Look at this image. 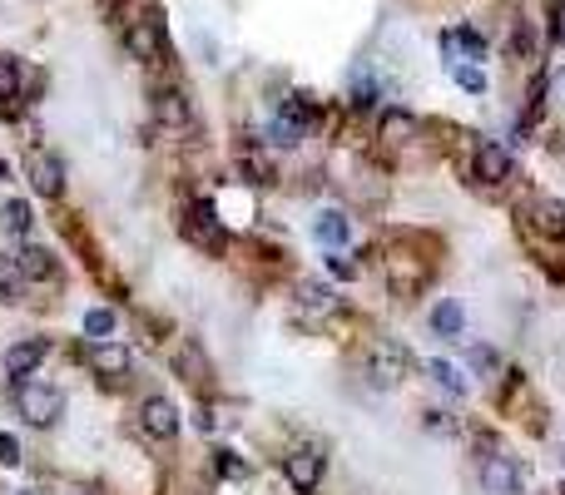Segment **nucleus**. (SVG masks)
Here are the masks:
<instances>
[{
  "mask_svg": "<svg viewBox=\"0 0 565 495\" xmlns=\"http://www.w3.org/2000/svg\"><path fill=\"white\" fill-rule=\"evenodd\" d=\"M15 406H20V416L30 421V426H55L60 412H65V396L55 392V386H45V382H20L15 386Z\"/></svg>",
  "mask_w": 565,
  "mask_h": 495,
  "instance_id": "nucleus-1",
  "label": "nucleus"
},
{
  "mask_svg": "<svg viewBox=\"0 0 565 495\" xmlns=\"http://www.w3.org/2000/svg\"><path fill=\"white\" fill-rule=\"evenodd\" d=\"M164 50H169V40H164V15L159 10H144V20L129 25V55L144 60V65H159Z\"/></svg>",
  "mask_w": 565,
  "mask_h": 495,
  "instance_id": "nucleus-2",
  "label": "nucleus"
},
{
  "mask_svg": "<svg viewBox=\"0 0 565 495\" xmlns=\"http://www.w3.org/2000/svg\"><path fill=\"white\" fill-rule=\"evenodd\" d=\"M25 178H30V188H35L40 198L65 194V164H60L50 149H30L25 154Z\"/></svg>",
  "mask_w": 565,
  "mask_h": 495,
  "instance_id": "nucleus-3",
  "label": "nucleus"
},
{
  "mask_svg": "<svg viewBox=\"0 0 565 495\" xmlns=\"http://www.w3.org/2000/svg\"><path fill=\"white\" fill-rule=\"evenodd\" d=\"M322 451L318 446H302V451H292L288 461H282V476H288V486L298 490V495H312L318 490V481H322Z\"/></svg>",
  "mask_w": 565,
  "mask_h": 495,
  "instance_id": "nucleus-4",
  "label": "nucleus"
},
{
  "mask_svg": "<svg viewBox=\"0 0 565 495\" xmlns=\"http://www.w3.org/2000/svg\"><path fill=\"white\" fill-rule=\"evenodd\" d=\"M481 486H486L491 495H521L526 471H521L516 456H486L481 461Z\"/></svg>",
  "mask_w": 565,
  "mask_h": 495,
  "instance_id": "nucleus-5",
  "label": "nucleus"
},
{
  "mask_svg": "<svg viewBox=\"0 0 565 495\" xmlns=\"http://www.w3.org/2000/svg\"><path fill=\"white\" fill-rule=\"evenodd\" d=\"M139 426L149 431L154 441H174V436H179V406H174L169 396H144Z\"/></svg>",
  "mask_w": 565,
  "mask_h": 495,
  "instance_id": "nucleus-6",
  "label": "nucleus"
},
{
  "mask_svg": "<svg viewBox=\"0 0 565 495\" xmlns=\"http://www.w3.org/2000/svg\"><path fill=\"white\" fill-rule=\"evenodd\" d=\"M402 372H407V352H402V347H397V342H377L372 357H368L372 386H397V382H402Z\"/></svg>",
  "mask_w": 565,
  "mask_h": 495,
  "instance_id": "nucleus-7",
  "label": "nucleus"
},
{
  "mask_svg": "<svg viewBox=\"0 0 565 495\" xmlns=\"http://www.w3.org/2000/svg\"><path fill=\"white\" fill-rule=\"evenodd\" d=\"M90 366L104 376V382H120V376L134 366V357H129V347H124V342H114V337H110V342H94Z\"/></svg>",
  "mask_w": 565,
  "mask_h": 495,
  "instance_id": "nucleus-8",
  "label": "nucleus"
},
{
  "mask_svg": "<svg viewBox=\"0 0 565 495\" xmlns=\"http://www.w3.org/2000/svg\"><path fill=\"white\" fill-rule=\"evenodd\" d=\"M184 233L194 238L198 248H208V252L224 248V228H218V218H214V208H208V204H194V214L184 218Z\"/></svg>",
  "mask_w": 565,
  "mask_h": 495,
  "instance_id": "nucleus-9",
  "label": "nucleus"
},
{
  "mask_svg": "<svg viewBox=\"0 0 565 495\" xmlns=\"http://www.w3.org/2000/svg\"><path fill=\"white\" fill-rule=\"evenodd\" d=\"M45 357H50V342H45V337H25V342H15V347L5 352V372H10V376H30L40 362H45Z\"/></svg>",
  "mask_w": 565,
  "mask_h": 495,
  "instance_id": "nucleus-10",
  "label": "nucleus"
},
{
  "mask_svg": "<svg viewBox=\"0 0 565 495\" xmlns=\"http://www.w3.org/2000/svg\"><path fill=\"white\" fill-rule=\"evenodd\" d=\"M506 174H511V154L501 149V144L481 139L476 144V178L481 184H506Z\"/></svg>",
  "mask_w": 565,
  "mask_h": 495,
  "instance_id": "nucleus-11",
  "label": "nucleus"
},
{
  "mask_svg": "<svg viewBox=\"0 0 565 495\" xmlns=\"http://www.w3.org/2000/svg\"><path fill=\"white\" fill-rule=\"evenodd\" d=\"M432 332L436 337H452V342H462V332H466V312H462V302H436L432 308Z\"/></svg>",
  "mask_w": 565,
  "mask_h": 495,
  "instance_id": "nucleus-12",
  "label": "nucleus"
},
{
  "mask_svg": "<svg viewBox=\"0 0 565 495\" xmlns=\"http://www.w3.org/2000/svg\"><path fill=\"white\" fill-rule=\"evenodd\" d=\"M154 114H159L164 129H188V119H194V114H188V100L174 94V90H164L159 100H154Z\"/></svg>",
  "mask_w": 565,
  "mask_h": 495,
  "instance_id": "nucleus-13",
  "label": "nucleus"
},
{
  "mask_svg": "<svg viewBox=\"0 0 565 495\" xmlns=\"http://www.w3.org/2000/svg\"><path fill=\"white\" fill-rule=\"evenodd\" d=\"M15 262H20V272H25V278H35V282H50V278H55V258H50V252L40 248V243L20 248Z\"/></svg>",
  "mask_w": 565,
  "mask_h": 495,
  "instance_id": "nucleus-14",
  "label": "nucleus"
},
{
  "mask_svg": "<svg viewBox=\"0 0 565 495\" xmlns=\"http://www.w3.org/2000/svg\"><path fill=\"white\" fill-rule=\"evenodd\" d=\"M536 228L546 238H565V204L560 198H536Z\"/></svg>",
  "mask_w": 565,
  "mask_h": 495,
  "instance_id": "nucleus-15",
  "label": "nucleus"
},
{
  "mask_svg": "<svg viewBox=\"0 0 565 495\" xmlns=\"http://www.w3.org/2000/svg\"><path fill=\"white\" fill-rule=\"evenodd\" d=\"M312 233H318L322 248H342V243L352 238V224H348L342 214H322L318 224H312Z\"/></svg>",
  "mask_w": 565,
  "mask_h": 495,
  "instance_id": "nucleus-16",
  "label": "nucleus"
},
{
  "mask_svg": "<svg viewBox=\"0 0 565 495\" xmlns=\"http://www.w3.org/2000/svg\"><path fill=\"white\" fill-rule=\"evenodd\" d=\"M382 139H387V144L417 139V119H412L407 109H387V114H382Z\"/></svg>",
  "mask_w": 565,
  "mask_h": 495,
  "instance_id": "nucleus-17",
  "label": "nucleus"
},
{
  "mask_svg": "<svg viewBox=\"0 0 565 495\" xmlns=\"http://www.w3.org/2000/svg\"><path fill=\"white\" fill-rule=\"evenodd\" d=\"M10 100H20V60L0 55V109L10 114Z\"/></svg>",
  "mask_w": 565,
  "mask_h": 495,
  "instance_id": "nucleus-18",
  "label": "nucleus"
},
{
  "mask_svg": "<svg viewBox=\"0 0 565 495\" xmlns=\"http://www.w3.org/2000/svg\"><path fill=\"white\" fill-rule=\"evenodd\" d=\"M179 372H184V376H188V382H194V386H204V382H208L204 352H198L194 342H184V347H179Z\"/></svg>",
  "mask_w": 565,
  "mask_h": 495,
  "instance_id": "nucleus-19",
  "label": "nucleus"
},
{
  "mask_svg": "<svg viewBox=\"0 0 565 495\" xmlns=\"http://www.w3.org/2000/svg\"><path fill=\"white\" fill-rule=\"evenodd\" d=\"M426 372H432V382L442 386V392H452V396H462V392H466V382L456 376V366H452V362H442V357H436V362H426Z\"/></svg>",
  "mask_w": 565,
  "mask_h": 495,
  "instance_id": "nucleus-20",
  "label": "nucleus"
},
{
  "mask_svg": "<svg viewBox=\"0 0 565 495\" xmlns=\"http://www.w3.org/2000/svg\"><path fill=\"white\" fill-rule=\"evenodd\" d=\"M282 119H292V124H302V129H308L312 119H318V109H312V100L308 94H288V104H282Z\"/></svg>",
  "mask_w": 565,
  "mask_h": 495,
  "instance_id": "nucleus-21",
  "label": "nucleus"
},
{
  "mask_svg": "<svg viewBox=\"0 0 565 495\" xmlns=\"http://www.w3.org/2000/svg\"><path fill=\"white\" fill-rule=\"evenodd\" d=\"M30 218H35V214H30V204H25V198H10V204L0 208V224H5L10 233H25V228H30Z\"/></svg>",
  "mask_w": 565,
  "mask_h": 495,
  "instance_id": "nucleus-22",
  "label": "nucleus"
},
{
  "mask_svg": "<svg viewBox=\"0 0 565 495\" xmlns=\"http://www.w3.org/2000/svg\"><path fill=\"white\" fill-rule=\"evenodd\" d=\"M25 288V272H20L15 258H0V298H20Z\"/></svg>",
  "mask_w": 565,
  "mask_h": 495,
  "instance_id": "nucleus-23",
  "label": "nucleus"
},
{
  "mask_svg": "<svg viewBox=\"0 0 565 495\" xmlns=\"http://www.w3.org/2000/svg\"><path fill=\"white\" fill-rule=\"evenodd\" d=\"M268 134H273V144H282V149H292V144L308 139V129H302V124H292V119H282V114L268 124Z\"/></svg>",
  "mask_w": 565,
  "mask_h": 495,
  "instance_id": "nucleus-24",
  "label": "nucleus"
},
{
  "mask_svg": "<svg viewBox=\"0 0 565 495\" xmlns=\"http://www.w3.org/2000/svg\"><path fill=\"white\" fill-rule=\"evenodd\" d=\"M85 332L100 337V342H110V337H114V312L110 308H90L85 312Z\"/></svg>",
  "mask_w": 565,
  "mask_h": 495,
  "instance_id": "nucleus-25",
  "label": "nucleus"
},
{
  "mask_svg": "<svg viewBox=\"0 0 565 495\" xmlns=\"http://www.w3.org/2000/svg\"><path fill=\"white\" fill-rule=\"evenodd\" d=\"M452 75H456V84H462V90H471V94H481V90H486V75H481L476 65H456Z\"/></svg>",
  "mask_w": 565,
  "mask_h": 495,
  "instance_id": "nucleus-26",
  "label": "nucleus"
},
{
  "mask_svg": "<svg viewBox=\"0 0 565 495\" xmlns=\"http://www.w3.org/2000/svg\"><path fill=\"white\" fill-rule=\"evenodd\" d=\"M0 466H20V441L10 431H0Z\"/></svg>",
  "mask_w": 565,
  "mask_h": 495,
  "instance_id": "nucleus-27",
  "label": "nucleus"
},
{
  "mask_svg": "<svg viewBox=\"0 0 565 495\" xmlns=\"http://www.w3.org/2000/svg\"><path fill=\"white\" fill-rule=\"evenodd\" d=\"M328 272H332V278H342V282H352V278H358V268H352L348 258H338V252L328 258Z\"/></svg>",
  "mask_w": 565,
  "mask_h": 495,
  "instance_id": "nucleus-28",
  "label": "nucleus"
},
{
  "mask_svg": "<svg viewBox=\"0 0 565 495\" xmlns=\"http://www.w3.org/2000/svg\"><path fill=\"white\" fill-rule=\"evenodd\" d=\"M372 100H377V84H372V80H358V90H352V104H358V109H368Z\"/></svg>",
  "mask_w": 565,
  "mask_h": 495,
  "instance_id": "nucleus-29",
  "label": "nucleus"
},
{
  "mask_svg": "<svg viewBox=\"0 0 565 495\" xmlns=\"http://www.w3.org/2000/svg\"><path fill=\"white\" fill-rule=\"evenodd\" d=\"M218 471H224V476H234V481H238V476H244V461H238L234 451H218Z\"/></svg>",
  "mask_w": 565,
  "mask_h": 495,
  "instance_id": "nucleus-30",
  "label": "nucleus"
},
{
  "mask_svg": "<svg viewBox=\"0 0 565 495\" xmlns=\"http://www.w3.org/2000/svg\"><path fill=\"white\" fill-rule=\"evenodd\" d=\"M471 362H476L481 372H496V352H486V347H476V352H471Z\"/></svg>",
  "mask_w": 565,
  "mask_h": 495,
  "instance_id": "nucleus-31",
  "label": "nucleus"
},
{
  "mask_svg": "<svg viewBox=\"0 0 565 495\" xmlns=\"http://www.w3.org/2000/svg\"><path fill=\"white\" fill-rule=\"evenodd\" d=\"M426 426H432V431H452V426H446V416H442V412H426Z\"/></svg>",
  "mask_w": 565,
  "mask_h": 495,
  "instance_id": "nucleus-32",
  "label": "nucleus"
},
{
  "mask_svg": "<svg viewBox=\"0 0 565 495\" xmlns=\"http://www.w3.org/2000/svg\"><path fill=\"white\" fill-rule=\"evenodd\" d=\"M556 40L565 45V5H560V20H556Z\"/></svg>",
  "mask_w": 565,
  "mask_h": 495,
  "instance_id": "nucleus-33",
  "label": "nucleus"
},
{
  "mask_svg": "<svg viewBox=\"0 0 565 495\" xmlns=\"http://www.w3.org/2000/svg\"><path fill=\"white\" fill-rule=\"evenodd\" d=\"M100 5H110V0H100Z\"/></svg>",
  "mask_w": 565,
  "mask_h": 495,
  "instance_id": "nucleus-34",
  "label": "nucleus"
}]
</instances>
